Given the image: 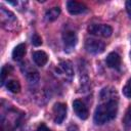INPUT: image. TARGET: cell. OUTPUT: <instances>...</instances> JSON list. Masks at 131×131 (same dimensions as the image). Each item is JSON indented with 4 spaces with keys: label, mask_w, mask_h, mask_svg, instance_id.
<instances>
[{
    "label": "cell",
    "mask_w": 131,
    "mask_h": 131,
    "mask_svg": "<svg viewBox=\"0 0 131 131\" xmlns=\"http://www.w3.org/2000/svg\"><path fill=\"white\" fill-rule=\"evenodd\" d=\"M118 112V102L116 99H108L99 104L94 113V123L97 125H103L106 122L116 118Z\"/></svg>",
    "instance_id": "6da1fadb"
},
{
    "label": "cell",
    "mask_w": 131,
    "mask_h": 131,
    "mask_svg": "<svg viewBox=\"0 0 131 131\" xmlns=\"http://www.w3.org/2000/svg\"><path fill=\"white\" fill-rule=\"evenodd\" d=\"M88 31L90 34L95 35V36H100V37H110L113 33L112 27L108 25H98V24H92L88 27Z\"/></svg>",
    "instance_id": "7a4b0ae2"
},
{
    "label": "cell",
    "mask_w": 131,
    "mask_h": 131,
    "mask_svg": "<svg viewBox=\"0 0 131 131\" xmlns=\"http://www.w3.org/2000/svg\"><path fill=\"white\" fill-rule=\"evenodd\" d=\"M0 20H1V25L3 28L5 29H11L10 27L11 26H15V24L17 23V19L15 17V15L9 11V10H6L4 7H1L0 9Z\"/></svg>",
    "instance_id": "3957f363"
},
{
    "label": "cell",
    "mask_w": 131,
    "mask_h": 131,
    "mask_svg": "<svg viewBox=\"0 0 131 131\" xmlns=\"http://www.w3.org/2000/svg\"><path fill=\"white\" fill-rule=\"evenodd\" d=\"M105 44L97 39H87L85 42V49L92 54H99L104 51Z\"/></svg>",
    "instance_id": "277c9868"
},
{
    "label": "cell",
    "mask_w": 131,
    "mask_h": 131,
    "mask_svg": "<svg viewBox=\"0 0 131 131\" xmlns=\"http://www.w3.org/2000/svg\"><path fill=\"white\" fill-rule=\"evenodd\" d=\"M53 121L56 124H61L67 117V105L62 102H56L52 110Z\"/></svg>",
    "instance_id": "5b68a950"
},
{
    "label": "cell",
    "mask_w": 131,
    "mask_h": 131,
    "mask_svg": "<svg viewBox=\"0 0 131 131\" xmlns=\"http://www.w3.org/2000/svg\"><path fill=\"white\" fill-rule=\"evenodd\" d=\"M62 41L64 45V50L66 51H71L74 49V47L77 44V35L73 31H66L62 34Z\"/></svg>",
    "instance_id": "8992f818"
},
{
    "label": "cell",
    "mask_w": 131,
    "mask_h": 131,
    "mask_svg": "<svg viewBox=\"0 0 131 131\" xmlns=\"http://www.w3.org/2000/svg\"><path fill=\"white\" fill-rule=\"evenodd\" d=\"M67 8H68V11L73 15L82 14L88 10V8L85 4L78 2V1H73V0L67 2Z\"/></svg>",
    "instance_id": "52a82bcc"
},
{
    "label": "cell",
    "mask_w": 131,
    "mask_h": 131,
    "mask_svg": "<svg viewBox=\"0 0 131 131\" xmlns=\"http://www.w3.org/2000/svg\"><path fill=\"white\" fill-rule=\"evenodd\" d=\"M73 108H74V112L76 113V115L82 119V120H86L89 116V112H88V108L87 106L84 104V102H82L81 100L79 99H76L74 100L73 102Z\"/></svg>",
    "instance_id": "ba28073f"
},
{
    "label": "cell",
    "mask_w": 131,
    "mask_h": 131,
    "mask_svg": "<svg viewBox=\"0 0 131 131\" xmlns=\"http://www.w3.org/2000/svg\"><path fill=\"white\" fill-rule=\"evenodd\" d=\"M105 62L107 64V67L115 69V70H119L120 66H121V57L118 53L116 52H111L105 59Z\"/></svg>",
    "instance_id": "9c48e42d"
},
{
    "label": "cell",
    "mask_w": 131,
    "mask_h": 131,
    "mask_svg": "<svg viewBox=\"0 0 131 131\" xmlns=\"http://www.w3.org/2000/svg\"><path fill=\"white\" fill-rule=\"evenodd\" d=\"M33 59L37 66L43 67L48 61V55L44 51H35L33 53Z\"/></svg>",
    "instance_id": "30bf717a"
},
{
    "label": "cell",
    "mask_w": 131,
    "mask_h": 131,
    "mask_svg": "<svg viewBox=\"0 0 131 131\" xmlns=\"http://www.w3.org/2000/svg\"><path fill=\"white\" fill-rule=\"evenodd\" d=\"M26 54V45L24 43L18 44L12 51V58L14 60H20Z\"/></svg>",
    "instance_id": "8fae6325"
},
{
    "label": "cell",
    "mask_w": 131,
    "mask_h": 131,
    "mask_svg": "<svg viewBox=\"0 0 131 131\" xmlns=\"http://www.w3.org/2000/svg\"><path fill=\"white\" fill-rule=\"evenodd\" d=\"M58 69L60 70V72L62 74H64L66 76H69V77H72L74 72H73V67H72V63L68 60L66 61H60L59 64H58Z\"/></svg>",
    "instance_id": "7c38bea8"
},
{
    "label": "cell",
    "mask_w": 131,
    "mask_h": 131,
    "mask_svg": "<svg viewBox=\"0 0 131 131\" xmlns=\"http://www.w3.org/2000/svg\"><path fill=\"white\" fill-rule=\"evenodd\" d=\"M59 14H60V8L59 7H52L46 11L45 18L48 21H53L58 17Z\"/></svg>",
    "instance_id": "4fadbf2b"
},
{
    "label": "cell",
    "mask_w": 131,
    "mask_h": 131,
    "mask_svg": "<svg viewBox=\"0 0 131 131\" xmlns=\"http://www.w3.org/2000/svg\"><path fill=\"white\" fill-rule=\"evenodd\" d=\"M6 88L12 93H18L20 90V84L16 80H9L6 83Z\"/></svg>",
    "instance_id": "5bb4252c"
},
{
    "label": "cell",
    "mask_w": 131,
    "mask_h": 131,
    "mask_svg": "<svg viewBox=\"0 0 131 131\" xmlns=\"http://www.w3.org/2000/svg\"><path fill=\"white\" fill-rule=\"evenodd\" d=\"M123 125L126 129H131V105L127 108L124 118H123Z\"/></svg>",
    "instance_id": "9a60e30c"
},
{
    "label": "cell",
    "mask_w": 131,
    "mask_h": 131,
    "mask_svg": "<svg viewBox=\"0 0 131 131\" xmlns=\"http://www.w3.org/2000/svg\"><path fill=\"white\" fill-rule=\"evenodd\" d=\"M26 75H27V78L30 82H37L39 80V74L35 70H31L29 72H26Z\"/></svg>",
    "instance_id": "2e32d148"
},
{
    "label": "cell",
    "mask_w": 131,
    "mask_h": 131,
    "mask_svg": "<svg viewBox=\"0 0 131 131\" xmlns=\"http://www.w3.org/2000/svg\"><path fill=\"white\" fill-rule=\"evenodd\" d=\"M9 71H11V67L8 66V64H6V66H4V67L2 68V70H1V84H2V85L4 84L5 79H6V76L8 75Z\"/></svg>",
    "instance_id": "e0dca14e"
},
{
    "label": "cell",
    "mask_w": 131,
    "mask_h": 131,
    "mask_svg": "<svg viewBox=\"0 0 131 131\" xmlns=\"http://www.w3.org/2000/svg\"><path fill=\"white\" fill-rule=\"evenodd\" d=\"M123 93L126 97L131 98V78L128 80V82L126 83V85L123 88Z\"/></svg>",
    "instance_id": "ac0fdd59"
},
{
    "label": "cell",
    "mask_w": 131,
    "mask_h": 131,
    "mask_svg": "<svg viewBox=\"0 0 131 131\" xmlns=\"http://www.w3.org/2000/svg\"><path fill=\"white\" fill-rule=\"evenodd\" d=\"M32 43L35 46H40L42 44V39L38 34H34L32 37Z\"/></svg>",
    "instance_id": "d6986e66"
},
{
    "label": "cell",
    "mask_w": 131,
    "mask_h": 131,
    "mask_svg": "<svg viewBox=\"0 0 131 131\" xmlns=\"http://www.w3.org/2000/svg\"><path fill=\"white\" fill-rule=\"evenodd\" d=\"M36 131H51L44 123H41L39 126H38V128H37V130Z\"/></svg>",
    "instance_id": "ffe728a7"
},
{
    "label": "cell",
    "mask_w": 131,
    "mask_h": 131,
    "mask_svg": "<svg viewBox=\"0 0 131 131\" xmlns=\"http://www.w3.org/2000/svg\"><path fill=\"white\" fill-rule=\"evenodd\" d=\"M126 10H127V13H128L129 17L131 18V0L126 2Z\"/></svg>",
    "instance_id": "44dd1931"
},
{
    "label": "cell",
    "mask_w": 131,
    "mask_h": 131,
    "mask_svg": "<svg viewBox=\"0 0 131 131\" xmlns=\"http://www.w3.org/2000/svg\"><path fill=\"white\" fill-rule=\"evenodd\" d=\"M130 57H131V51H130Z\"/></svg>",
    "instance_id": "7402d4cb"
}]
</instances>
